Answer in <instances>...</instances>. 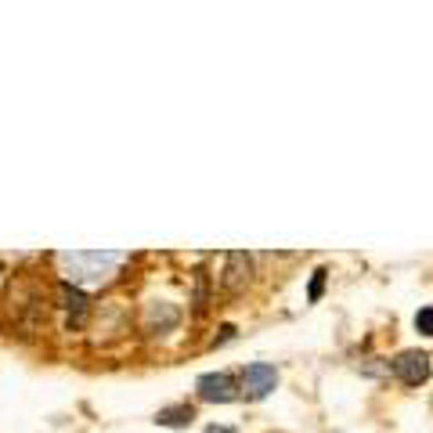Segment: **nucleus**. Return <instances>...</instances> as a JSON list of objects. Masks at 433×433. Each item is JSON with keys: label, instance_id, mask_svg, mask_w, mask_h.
Listing matches in <instances>:
<instances>
[{"label": "nucleus", "instance_id": "8", "mask_svg": "<svg viewBox=\"0 0 433 433\" xmlns=\"http://www.w3.org/2000/svg\"><path fill=\"white\" fill-rule=\"evenodd\" d=\"M415 329H419L422 336H433V303L422 307V311L415 314Z\"/></svg>", "mask_w": 433, "mask_h": 433}, {"label": "nucleus", "instance_id": "5", "mask_svg": "<svg viewBox=\"0 0 433 433\" xmlns=\"http://www.w3.org/2000/svg\"><path fill=\"white\" fill-rule=\"evenodd\" d=\"M195 419V408L192 405H174V408H159L155 422L159 426H188Z\"/></svg>", "mask_w": 433, "mask_h": 433}, {"label": "nucleus", "instance_id": "6", "mask_svg": "<svg viewBox=\"0 0 433 433\" xmlns=\"http://www.w3.org/2000/svg\"><path fill=\"white\" fill-rule=\"evenodd\" d=\"M325 278H329V271H325V267H318L314 275H311V286H307V300H311V303L321 300V293H325Z\"/></svg>", "mask_w": 433, "mask_h": 433}, {"label": "nucleus", "instance_id": "7", "mask_svg": "<svg viewBox=\"0 0 433 433\" xmlns=\"http://www.w3.org/2000/svg\"><path fill=\"white\" fill-rule=\"evenodd\" d=\"M62 296H66V307H69V311H76V314H83V311H87V296H83L80 289L62 286Z\"/></svg>", "mask_w": 433, "mask_h": 433}, {"label": "nucleus", "instance_id": "2", "mask_svg": "<svg viewBox=\"0 0 433 433\" xmlns=\"http://www.w3.org/2000/svg\"><path fill=\"white\" fill-rule=\"evenodd\" d=\"M394 372H397V379H401L405 387L426 383V379H429V354H422V350H405V354L394 358Z\"/></svg>", "mask_w": 433, "mask_h": 433}, {"label": "nucleus", "instance_id": "1", "mask_svg": "<svg viewBox=\"0 0 433 433\" xmlns=\"http://www.w3.org/2000/svg\"><path fill=\"white\" fill-rule=\"evenodd\" d=\"M275 383H278V372H275V365H264V361H256V365H249V368L242 372V390H246V397H249V401L267 397L271 390H275Z\"/></svg>", "mask_w": 433, "mask_h": 433}, {"label": "nucleus", "instance_id": "3", "mask_svg": "<svg viewBox=\"0 0 433 433\" xmlns=\"http://www.w3.org/2000/svg\"><path fill=\"white\" fill-rule=\"evenodd\" d=\"M195 390H199L202 401H221L224 405V401H231L239 394V383H235L228 372H206V375H199Z\"/></svg>", "mask_w": 433, "mask_h": 433}, {"label": "nucleus", "instance_id": "4", "mask_svg": "<svg viewBox=\"0 0 433 433\" xmlns=\"http://www.w3.org/2000/svg\"><path fill=\"white\" fill-rule=\"evenodd\" d=\"M249 278V256L246 253H228V275H224V289H239Z\"/></svg>", "mask_w": 433, "mask_h": 433}]
</instances>
